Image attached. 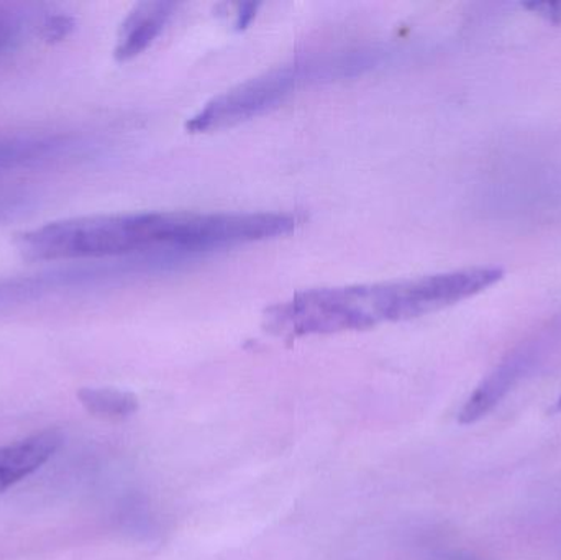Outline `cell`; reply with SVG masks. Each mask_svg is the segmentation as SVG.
I'll return each mask as SVG.
<instances>
[{"mask_svg": "<svg viewBox=\"0 0 561 560\" xmlns=\"http://www.w3.org/2000/svg\"><path fill=\"white\" fill-rule=\"evenodd\" d=\"M170 230L171 213L105 214L45 224L20 233L15 243L28 262L174 253L170 249Z\"/></svg>", "mask_w": 561, "mask_h": 560, "instance_id": "1", "label": "cell"}, {"mask_svg": "<svg viewBox=\"0 0 561 560\" xmlns=\"http://www.w3.org/2000/svg\"><path fill=\"white\" fill-rule=\"evenodd\" d=\"M350 75L352 66L345 49L304 56L216 95L187 121L186 127L191 132H207L237 124L279 104L300 85Z\"/></svg>", "mask_w": 561, "mask_h": 560, "instance_id": "2", "label": "cell"}, {"mask_svg": "<svg viewBox=\"0 0 561 560\" xmlns=\"http://www.w3.org/2000/svg\"><path fill=\"white\" fill-rule=\"evenodd\" d=\"M270 332L284 339L362 331L376 325L368 285L332 286L296 293L265 315Z\"/></svg>", "mask_w": 561, "mask_h": 560, "instance_id": "3", "label": "cell"}, {"mask_svg": "<svg viewBox=\"0 0 561 560\" xmlns=\"http://www.w3.org/2000/svg\"><path fill=\"white\" fill-rule=\"evenodd\" d=\"M503 276L500 266H473L392 282V319L405 321L457 305L496 285Z\"/></svg>", "mask_w": 561, "mask_h": 560, "instance_id": "4", "label": "cell"}, {"mask_svg": "<svg viewBox=\"0 0 561 560\" xmlns=\"http://www.w3.org/2000/svg\"><path fill=\"white\" fill-rule=\"evenodd\" d=\"M537 342L526 344L514 351L506 361L501 362L500 367L494 368L480 387L468 398L465 407L458 414L460 424H473L486 416L511 390L519 378L529 370L539 352Z\"/></svg>", "mask_w": 561, "mask_h": 560, "instance_id": "5", "label": "cell"}, {"mask_svg": "<svg viewBox=\"0 0 561 560\" xmlns=\"http://www.w3.org/2000/svg\"><path fill=\"white\" fill-rule=\"evenodd\" d=\"M61 431L46 430L26 439L0 447V493L45 466L62 446Z\"/></svg>", "mask_w": 561, "mask_h": 560, "instance_id": "6", "label": "cell"}, {"mask_svg": "<svg viewBox=\"0 0 561 560\" xmlns=\"http://www.w3.org/2000/svg\"><path fill=\"white\" fill-rule=\"evenodd\" d=\"M176 3L140 2L128 13L118 32L115 58L128 61L148 48L173 15Z\"/></svg>", "mask_w": 561, "mask_h": 560, "instance_id": "7", "label": "cell"}, {"mask_svg": "<svg viewBox=\"0 0 561 560\" xmlns=\"http://www.w3.org/2000/svg\"><path fill=\"white\" fill-rule=\"evenodd\" d=\"M79 401L88 413L105 420H125L138 411V398L115 388H81Z\"/></svg>", "mask_w": 561, "mask_h": 560, "instance_id": "8", "label": "cell"}, {"mask_svg": "<svg viewBox=\"0 0 561 560\" xmlns=\"http://www.w3.org/2000/svg\"><path fill=\"white\" fill-rule=\"evenodd\" d=\"M75 28V22L72 19L66 15H55L46 19V22L43 23L42 35L46 42H61L66 36L71 33V30Z\"/></svg>", "mask_w": 561, "mask_h": 560, "instance_id": "9", "label": "cell"}, {"mask_svg": "<svg viewBox=\"0 0 561 560\" xmlns=\"http://www.w3.org/2000/svg\"><path fill=\"white\" fill-rule=\"evenodd\" d=\"M529 7L547 16L561 15V3H530Z\"/></svg>", "mask_w": 561, "mask_h": 560, "instance_id": "10", "label": "cell"}, {"mask_svg": "<svg viewBox=\"0 0 561 560\" xmlns=\"http://www.w3.org/2000/svg\"><path fill=\"white\" fill-rule=\"evenodd\" d=\"M256 7H259V3H245V5L240 9L239 12V26H245L247 23L250 22V20L255 16Z\"/></svg>", "mask_w": 561, "mask_h": 560, "instance_id": "11", "label": "cell"}, {"mask_svg": "<svg viewBox=\"0 0 561 560\" xmlns=\"http://www.w3.org/2000/svg\"><path fill=\"white\" fill-rule=\"evenodd\" d=\"M7 39H9V30L0 23V48L5 45Z\"/></svg>", "mask_w": 561, "mask_h": 560, "instance_id": "12", "label": "cell"}, {"mask_svg": "<svg viewBox=\"0 0 561 560\" xmlns=\"http://www.w3.org/2000/svg\"><path fill=\"white\" fill-rule=\"evenodd\" d=\"M553 410L561 411V397H560V400L557 401L556 408H553Z\"/></svg>", "mask_w": 561, "mask_h": 560, "instance_id": "13", "label": "cell"}]
</instances>
